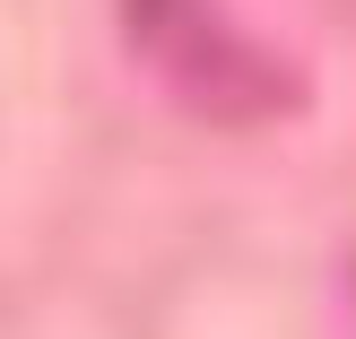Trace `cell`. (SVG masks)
Returning a JSON list of instances; mask_svg holds the SVG:
<instances>
[{"label": "cell", "mask_w": 356, "mask_h": 339, "mask_svg": "<svg viewBox=\"0 0 356 339\" xmlns=\"http://www.w3.org/2000/svg\"><path fill=\"white\" fill-rule=\"evenodd\" d=\"M122 26H131L139 61H148L200 122L261 131V122H278L305 96L278 52H261L243 26H226L218 0H122Z\"/></svg>", "instance_id": "cell-1"}]
</instances>
